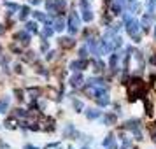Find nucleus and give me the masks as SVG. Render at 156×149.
Listing matches in <instances>:
<instances>
[{"instance_id": "f257e3e1", "label": "nucleus", "mask_w": 156, "mask_h": 149, "mask_svg": "<svg viewBox=\"0 0 156 149\" xmlns=\"http://www.w3.org/2000/svg\"><path fill=\"white\" fill-rule=\"evenodd\" d=\"M14 39L18 41V42H21V44H30V41H32V35H30V32L23 30V32H16V34H14Z\"/></svg>"}, {"instance_id": "f03ea898", "label": "nucleus", "mask_w": 156, "mask_h": 149, "mask_svg": "<svg viewBox=\"0 0 156 149\" xmlns=\"http://www.w3.org/2000/svg\"><path fill=\"white\" fill-rule=\"evenodd\" d=\"M27 95H28L30 100H37L41 95H42V90L41 88H37V86H30V88H27Z\"/></svg>"}, {"instance_id": "7ed1b4c3", "label": "nucleus", "mask_w": 156, "mask_h": 149, "mask_svg": "<svg viewBox=\"0 0 156 149\" xmlns=\"http://www.w3.org/2000/svg\"><path fill=\"white\" fill-rule=\"evenodd\" d=\"M12 116H14L16 119H25L28 116V111H25L21 107H16V109H12Z\"/></svg>"}, {"instance_id": "20e7f679", "label": "nucleus", "mask_w": 156, "mask_h": 149, "mask_svg": "<svg viewBox=\"0 0 156 149\" xmlns=\"http://www.w3.org/2000/svg\"><path fill=\"white\" fill-rule=\"evenodd\" d=\"M4 125H5L7 130H16L18 128V119H16L14 116H11V118H7V119L4 121Z\"/></svg>"}, {"instance_id": "39448f33", "label": "nucleus", "mask_w": 156, "mask_h": 149, "mask_svg": "<svg viewBox=\"0 0 156 149\" xmlns=\"http://www.w3.org/2000/svg\"><path fill=\"white\" fill-rule=\"evenodd\" d=\"M30 14H32V9H30V5H23V7H20V20H21V21H25Z\"/></svg>"}, {"instance_id": "423d86ee", "label": "nucleus", "mask_w": 156, "mask_h": 149, "mask_svg": "<svg viewBox=\"0 0 156 149\" xmlns=\"http://www.w3.org/2000/svg\"><path fill=\"white\" fill-rule=\"evenodd\" d=\"M25 30L30 32V34H35L37 32V23L35 21H27L25 23Z\"/></svg>"}, {"instance_id": "0eeeda50", "label": "nucleus", "mask_w": 156, "mask_h": 149, "mask_svg": "<svg viewBox=\"0 0 156 149\" xmlns=\"http://www.w3.org/2000/svg\"><path fill=\"white\" fill-rule=\"evenodd\" d=\"M5 7L11 11L9 14H14L16 11H20V4H16V2H5Z\"/></svg>"}, {"instance_id": "6e6552de", "label": "nucleus", "mask_w": 156, "mask_h": 149, "mask_svg": "<svg viewBox=\"0 0 156 149\" xmlns=\"http://www.w3.org/2000/svg\"><path fill=\"white\" fill-rule=\"evenodd\" d=\"M7 107H9V97H4V98L0 100V114L5 112V111H7Z\"/></svg>"}, {"instance_id": "1a4fd4ad", "label": "nucleus", "mask_w": 156, "mask_h": 149, "mask_svg": "<svg viewBox=\"0 0 156 149\" xmlns=\"http://www.w3.org/2000/svg\"><path fill=\"white\" fill-rule=\"evenodd\" d=\"M34 51H28V53H23V62H34Z\"/></svg>"}, {"instance_id": "9d476101", "label": "nucleus", "mask_w": 156, "mask_h": 149, "mask_svg": "<svg viewBox=\"0 0 156 149\" xmlns=\"http://www.w3.org/2000/svg\"><path fill=\"white\" fill-rule=\"evenodd\" d=\"M23 95H25V91H23V90H18V88L14 90V97H16V100L23 102V100H25V97H23Z\"/></svg>"}, {"instance_id": "9b49d317", "label": "nucleus", "mask_w": 156, "mask_h": 149, "mask_svg": "<svg viewBox=\"0 0 156 149\" xmlns=\"http://www.w3.org/2000/svg\"><path fill=\"white\" fill-rule=\"evenodd\" d=\"M32 16H34V18H35V20H39V21H41V20H46V16H44V12H41V11H32Z\"/></svg>"}, {"instance_id": "f8f14e48", "label": "nucleus", "mask_w": 156, "mask_h": 149, "mask_svg": "<svg viewBox=\"0 0 156 149\" xmlns=\"http://www.w3.org/2000/svg\"><path fill=\"white\" fill-rule=\"evenodd\" d=\"M60 44H62V46H65V48H69V46H72V39H60Z\"/></svg>"}, {"instance_id": "ddd939ff", "label": "nucleus", "mask_w": 156, "mask_h": 149, "mask_svg": "<svg viewBox=\"0 0 156 149\" xmlns=\"http://www.w3.org/2000/svg\"><path fill=\"white\" fill-rule=\"evenodd\" d=\"M51 34H53V30H51V28H44L42 34H41V37H49Z\"/></svg>"}, {"instance_id": "4468645a", "label": "nucleus", "mask_w": 156, "mask_h": 149, "mask_svg": "<svg viewBox=\"0 0 156 149\" xmlns=\"http://www.w3.org/2000/svg\"><path fill=\"white\" fill-rule=\"evenodd\" d=\"M11 51H12V53H21V48H20L18 44H11Z\"/></svg>"}, {"instance_id": "2eb2a0df", "label": "nucleus", "mask_w": 156, "mask_h": 149, "mask_svg": "<svg viewBox=\"0 0 156 149\" xmlns=\"http://www.w3.org/2000/svg\"><path fill=\"white\" fill-rule=\"evenodd\" d=\"M55 5H56L58 9H62L65 5V0H56V2H55Z\"/></svg>"}, {"instance_id": "dca6fc26", "label": "nucleus", "mask_w": 156, "mask_h": 149, "mask_svg": "<svg viewBox=\"0 0 156 149\" xmlns=\"http://www.w3.org/2000/svg\"><path fill=\"white\" fill-rule=\"evenodd\" d=\"M41 51H42V53H46V51H48V41H44V42L41 44Z\"/></svg>"}, {"instance_id": "f3484780", "label": "nucleus", "mask_w": 156, "mask_h": 149, "mask_svg": "<svg viewBox=\"0 0 156 149\" xmlns=\"http://www.w3.org/2000/svg\"><path fill=\"white\" fill-rule=\"evenodd\" d=\"M55 28H56V30H63V21H58V23H55Z\"/></svg>"}, {"instance_id": "a211bd4d", "label": "nucleus", "mask_w": 156, "mask_h": 149, "mask_svg": "<svg viewBox=\"0 0 156 149\" xmlns=\"http://www.w3.org/2000/svg\"><path fill=\"white\" fill-rule=\"evenodd\" d=\"M14 72L16 74H23V70H21V65L18 63V65H14Z\"/></svg>"}, {"instance_id": "6ab92c4d", "label": "nucleus", "mask_w": 156, "mask_h": 149, "mask_svg": "<svg viewBox=\"0 0 156 149\" xmlns=\"http://www.w3.org/2000/svg\"><path fill=\"white\" fill-rule=\"evenodd\" d=\"M46 7H48V11H53V2L51 0H46Z\"/></svg>"}, {"instance_id": "aec40b11", "label": "nucleus", "mask_w": 156, "mask_h": 149, "mask_svg": "<svg viewBox=\"0 0 156 149\" xmlns=\"http://www.w3.org/2000/svg\"><path fill=\"white\" fill-rule=\"evenodd\" d=\"M23 149H39V147H35V146H32V144H25V146H23Z\"/></svg>"}, {"instance_id": "412c9836", "label": "nucleus", "mask_w": 156, "mask_h": 149, "mask_svg": "<svg viewBox=\"0 0 156 149\" xmlns=\"http://www.w3.org/2000/svg\"><path fill=\"white\" fill-rule=\"evenodd\" d=\"M4 32H5V27H4V25L0 23V35H4Z\"/></svg>"}, {"instance_id": "4be33fe9", "label": "nucleus", "mask_w": 156, "mask_h": 149, "mask_svg": "<svg viewBox=\"0 0 156 149\" xmlns=\"http://www.w3.org/2000/svg\"><path fill=\"white\" fill-rule=\"evenodd\" d=\"M0 147H4V149H7V147H9V146H7V144H5V142H2V140H0Z\"/></svg>"}, {"instance_id": "5701e85b", "label": "nucleus", "mask_w": 156, "mask_h": 149, "mask_svg": "<svg viewBox=\"0 0 156 149\" xmlns=\"http://www.w3.org/2000/svg\"><path fill=\"white\" fill-rule=\"evenodd\" d=\"M30 4H41V0H28Z\"/></svg>"}]
</instances>
